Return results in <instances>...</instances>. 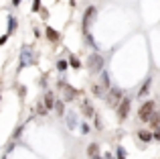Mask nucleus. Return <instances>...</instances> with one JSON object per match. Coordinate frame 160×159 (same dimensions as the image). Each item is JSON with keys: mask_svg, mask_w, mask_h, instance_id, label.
<instances>
[{"mask_svg": "<svg viewBox=\"0 0 160 159\" xmlns=\"http://www.w3.org/2000/svg\"><path fill=\"white\" fill-rule=\"evenodd\" d=\"M0 98H2V96H0Z\"/></svg>", "mask_w": 160, "mask_h": 159, "instance_id": "nucleus-30", "label": "nucleus"}, {"mask_svg": "<svg viewBox=\"0 0 160 159\" xmlns=\"http://www.w3.org/2000/svg\"><path fill=\"white\" fill-rule=\"evenodd\" d=\"M67 68H69V63H67L65 59H59V61H57V69H59V72H65Z\"/></svg>", "mask_w": 160, "mask_h": 159, "instance_id": "nucleus-17", "label": "nucleus"}, {"mask_svg": "<svg viewBox=\"0 0 160 159\" xmlns=\"http://www.w3.org/2000/svg\"><path fill=\"white\" fill-rule=\"evenodd\" d=\"M116 153H118V159H126V149L124 147H118Z\"/></svg>", "mask_w": 160, "mask_h": 159, "instance_id": "nucleus-19", "label": "nucleus"}, {"mask_svg": "<svg viewBox=\"0 0 160 159\" xmlns=\"http://www.w3.org/2000/svg\"><path fill=\"white\" fill-rule=\"evenodd\" d=\"M152 112H154V100H146V102L138 108V120L148 123V118L152 116Z\"/></svg>", "mask_w": 160, "mask_h": 159, "instance_id": "nucleus-2", "label": "nucleus"}, {"mask_svg": "<svg viewBox=\"0 0 160 159\" xmlns=\"http://www.w3.org/2000/svg\"><path fill=\"white\" fill-rule=\"evenodd\" d=\"M91 92H93V94H95V96H102V94H103V90H102V86H98V84H95V86H93V88H91Z\"/></svg>", "mask_w": 160, "mask_h": 159, "instance_id": "nucleus-20", "label": "nucleus"}, {"mask_svg": "<svg viewBox=\"0 0 160 159\" xmlns=\"http://www.w3.org/2000/svg\"><path fill=\"white\" fill-rule=\"evenodd\" d=\"M150 82H152V78H146V82H144V86L140 88V92H138V96H144L146 92L150 90Z\"/></svg>", "mask_w": 160, "mask_h": 159, "instance_id": "nucleus-14", "label": "nucleus"}, {"mask_svg": "<svg viewBox=\"0 0 160 159\" xmlns=\"http://www.w3.org/2000/svg\"><path fill=\"white\" fill-rule=\"evenodd\" d=\"M45 112H47V108H45L43 102H41V104H39V114H45Z\"/></svg>", "mask_w": 160, "mask_h": 159, "instance_id": "nucleus-25", "label": "nucleus"}, {"mask_svg": "<svg viewBox=\"0 0 160 159\" xmlns=\"http://www.w3.org/2000/svg\"><path fill=\"white\" fill-rule=\"evenodd\" d=\"M67 124H69L71 129H75V114H69V116H67Z\"/></svg>", "mask_w": 160, "mask_h": 159, "instance_id": "nucleus-22", "label": "nucleus"}, {"mask_svg": "<svg viewBox=\"0 0 160 159\" xmlns=\"http://www.w3.org/2000/svg\"><path fill=\"white\" fill-rule=\"evenodd\" d=\"M87 69L93 72V74L103 72V57L99 55V53H91V55L87 57Z\"/></svg>", "mask_w": 160, "mask_h": 159, "instance_id": "nucleus-1", "label": "nucleus"}, {"mask_svg": "<svg viewBox=\"0 0 160 159\" xmlns=\"http://www.w3.org/2000/svg\"><path fill=\"white\" fill-rule=\"evenodd\" d=\"M98 151H99V147L95 143H91L89 147H87V155H89V157H95V155H98Z\"/></svg>", "mask_w": 160, "mask_h": 159, "instance_id": "nucleus-15", "label": "nucleus"}, {"mask_svg": "<svg viewBox=\"0 0 160 159\" xmlns=\"http://www.w3.org/2000/svg\"><path fill=\"white\" fill-rule=\"evenodd\" d=\"M43 104H45V108H47V110H49V108H53V106H55V98H53V94H51V92H47V96H45Z\"/></svg>", "mask_w": 160, "mask_h": 159, "instance_id": "nucleus-12", "label": "nucleus"}, {"mask_svg": "<svg viewBox=\"0 0 160 159\" xmlns=\"http://www.w3.org/2000/svg\"><path fill=\"white\" fill-rule=\"evenodd\" d=\"M12 4H14V6H18V4H20V0H12Z\"/></svg>", "mask_w": 160, "mask_h": 159, "instance_id": "nucleus-28", "label": "nucleus"}, {"mask_svg": "<svg viewBox=\"0 0 160 159\" xmlns=\"http://www.w3.org/2000/svg\"><path fill=\"white\" fill-rule=\"evenodd\" d=\"M122 94H124V92H122L120 88H112L109 94H108V104H109V106H118L120 100H122Z\"/></svg>", "mask_w": 160, "mask_h": 159, "instance_id": "nucleus-6", "label": "nucleus"}, {"mask_svg": "<svg viewBox=\"0 0 160 159\" xmlns=\"http://www.w3.org/2000/svg\"><path fill=\"white\" fill-rule=\"evenodd\" d=\"M91 159H103V157H99V155H95V157H91Z\"/></svg>", "mask_w": 160, "mask_h": 159, "instance_id": "nucleus-29", "label": "nucleus"}, {"mask_svg": "<svg viewBox=\"0 0 160 159\" xmlns=\"http://www.w3.org/2000/svg\"><path fill=\"white\" fill-rule=\"evenodd\" d=\"M32 10H35V12L41 10V0H35V2H32Z\"/></svg>", "mask_w": 160, "mask_h": 159, "instance_id": "nucleus-23", "label": "nucleus"}, {"mask_svg": "<svg viewBox=\"0 0 160 159\" xmlns=\"http://www.w3.org/2000/svg\"><path fill=\"white\" fill-rule=\"evenodd\" d=\"M59 88H61V90H65L67 92V100H71V98H75V96L79 94L77 90H73V88L69 86V84H65V82H59Z\"/></svg>", "mask_w": 160, "mask_h": 159, "instance_id": "nucleus-8", "label": "nucleus"}, {"mask_svg": "<svg viewBox=\"0 0 160 159\" xmlns=\"http://www.w3.org/2000/svg\"><path fill=\"white\" fill-rule=\"evenodd\" d=\"M130 98H122L120 104H118V118L120 120H126L128 118V112H130Z\"/></svg>", "mask_w": 160, "mask_h": 159, "instance_id": "nucleus-5", "label": "nucleus"}, {"mask_svg": "<svg viewBox=\"0 0 160 159\" xmlns=\"http://www.w3.org/2000/svg\"><path fill=\"white\" fill-rule=\"evenodd\" d=\"M8 31H6V35L8 37H10V33L12 31H16V27H18V23H16V19H14V16H12V14H8Z\"/></svg>", "mask_w": 160, "mask_h": 159, "instance_id": "nucleus-10", "label": "nucleus"}, {"mask_svg": "<svg viewBox=\"0 0 160 159\" xmlns=\"http://www.w3.org/2000/svg\"><path fill=\"white\" fill-rule=\"evenodd\" d=\"M31 63H32V51L27 47V45H24V47H22V51H20V63H18V72H22V69L27 68V65H31Z\"/></svg>", "mask_w": 160, "mask_h": 159, "instance_id": "nucleus-4", "label": "nucleus"}, {"mask_svg": "<svg viewBox=\"0 0 160 159\" xmlns=\"http://www.w3.org/2000/svg\"><path fill=\"white\" fill-rule=\"evenodd\" d=\"M45 35H47V39L51 41V43H57V41H59V37H61V35H59V33L55 31V29H51V27H47V29H45Z\"/></svg>", "mask_w": 160, "mask_h": 159, "instance_id": "nucleus-9", "label": "nucleus"}, {"mask_svg": "<svg viewBox=\"0 0 160 159\" xmlns=\"http://www.w3.org/2000/svg\"><path fill=\"white\" fill-rule=\"evenodd\" d=\"M6 41H8V35H2V37H0V45H4Z\"/></svg>", "mask_w": 160, "mask_h": 159, "instance_id": "nucleus-26", "label": "nucleus"}, {"mask_svg": "<svg viewBox=\"0 0 160 159\" xmlns=\"http://www.w3.org/2000/svg\"><path fill=\"white\" fill-rule=\"evenodd\" d=\"M69 65H71V68H75V69H79V68H81V61H79L77 57H73V55H71V59H69Z\"/></svg>", "mask_w": 160, "mask_h": 159, "instance_id": "nucleus-16", "label": "nucleus"}, {"mask_svg": "<svg viewBox=\"0 0 160 159\" xmlns=\"http://www.w3.org/2000/svg\"><path fill=\"white\" fill-rule=\"evenodd\" d=\"M55 108H57V112H59V114H63V110H65V106H63V100L55 102Z\"/></svg>", "mask_w": 160, "mask_h": 159, "instance_id": "nucleus-21", "label": "nucleus"}, {"mask_svg": "<svg viewBox=\"0 0 160 159\" xmlns=\"http://www.w3.org/2000/svg\"><path fill=\"white\" fill-rule=\"evenodd\" d=\"M103 159H116V157H113V155H112V153H108V155H106V157H103Z\"/></svg>", "mask_w": 160, "mask_h": 159, "instance_id": "nucleus-27", "label": "nucleus"}, {"mask_svg": "<svg viewBox=\"0 0 160 159\" xmlns=\"http://www.w3.org/2000/svg\"><path fill=\"white\" fill-rule=\"evenodd\" d=\"M95 16H98V8L89 6L85 10V14H83V31H85V33H89V27L95 23Z\"/></svg>", "mask_w": 160, "mask_h": 159, "instance_id": "nucleus-3", "label": "nucleus"}, {"mask_svg": "<svg viewBox=\"0 0 160 159\" xmlns=\"http://www.w3.org/2000/svg\"><path fill=\"white\" fill-rule=\"evenodd\" d=\"M148 123L150 124H152V127H160V114H156V112H152V116H150V118H148Z\"/></svg>", "mask_w": 160, "mask_h": 159, "instance_id": "nucleus-13", "label": "nucleus"}, {"mask_svg": "<svg viewBox=\"0 0 160 159\" xmlns=\"http://www.w3.org/2000/svg\"><path fill=\"white\" fill-rule=\"evenodd\" d=\"M20 133H22V124H20V127H16V131L12 133V139H10V141H16V139H20Z\"/></svg>", "mask_w": 160, "mask_h": 159, "instance_id": "nucleus-18", "label": "nucleus"}, {"mask_svg": "<svg viewBox=\"0 0 160 159\" xmlns=\"http://www.w3.org/2000/svg\"><path fill=\"white\" fill-rule=\"evenodd\" d=\"M136 135H138V139L144 141V143H150V141H152V133H148V131H138Z\"/></svg>", "mask_w": 160, "mask_h": 159, "instance_id": "nucleus-11", "label": "nucleus"}, {"mask_svg": "<svg viewBox=\"0 0 160 159\" xmlns=\"http://www.w3.org/2000/svg\"><path fill=\"white\" fill-rule=\"evenodd\" d=\"M81 112H83L85 116H89V118H93V116H95V110L91 108L89 100H81Z\"/></svg>", "mask_w": 160, "mask_h": 159, "instance_id": "nucleus-7", "label": "nucleus"}, {"mask_svg": "<svg viewBox=\"0 0 160 159\" xmlns=\"http://www.w3.org/2000/svg\"><path fill=\"white\" fill-rule=\"evenodd\" d=\"M152 139L154 141H160V127L156 129V133H152Z\"/></svg>", "mask_w": 160, "mask_h": 159, "instance_id": "nucleus-24", "label": "nucleus"}]
</instances>
